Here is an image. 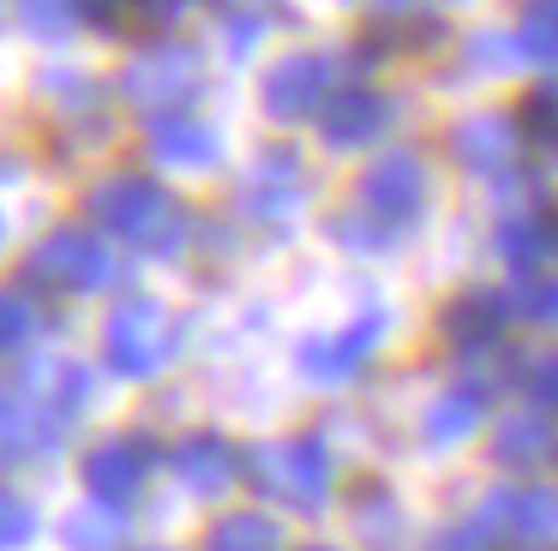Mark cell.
I'll list each match as a JSON object with an SVG mask.
<instances>
[{
  "mask_svg": "<svg viewBox=\"0 0 558 551\" xmlns=\"http://www.w3.org/2000/svg\"><path fill=\"white\" fill-rule=\"evenodd\" d=\"M330 102V60L325 54H289L265 72V114L294 126Z\"/></svg>",
  "mask_w": 558,
  "mask_h": 551,
  "instance_id": "obj_10",
  "label": "cell"
},
{
  "mask_svg": "<svg viewBox=\"0 0 558 551\" xmlns=\"http://www.w3.org/2000/svg\"><path fill=\"white\" fill-rule=\"evenodd\" d=\"M31 450H43L37 414H31V402H19V395L0 390V474H7V467H19Z\"/></svg>",
  "mask_w": 558,
  "mask_h": 551,
  "instance_id": "obj_21",
  "label": "cell"
},
{
  "mask_svg": "<svg viewBox=\"0 0 558 551\" xmlns=\"http://www.w3.org/2000/svg\"><path fill=\"white\" fill-rule=\"evenodd\" d=\"M37 330H43L37 299H31L25 287H0V359L19 354V347H25Z\"/></svg>",
  "mask_w": 558,
  "mask_h": 551,
  "instance_id": "obj_22",
  "label": "cell"
},
{
  "mask_svg": "<svg viewBox=\"0 0 558 551\" xmlns=\"http://www.w3.org/2000/svg\"><path fill=\"white\" fill-rule=\"evenodd\" d=\"M102 354L121 378H162V366L174 359V323L162 299H121L102 323Z\"/></svg>",
  "mask_w": 558,
  "mask_h": 551,
  "instance_id": "obj_3",
  "label": "cell"
},
{
  "mask_svg": "<svg viewBox=\"0 0 558 551\" xmlns=\"http://www.w3.org/2000/svg\"><path fill=\"white\" fill-rule=\"evenodd\" d=\"M85 216L97 222V234H114V240H126V246L150 252V258H162V252H174L186 240L181 198H174L169 186H157V180H145V174L97 180L90 198H85Z\"/></svg>",
  "mask_w": 558,
  "mask_h": 551,
  "instance_id": "obj_1",
  "label": "cell"
},
{
  "mask_svg": "<svg viewBox=\"0 0 558 551\" xmlns=\"http://www.w3.org/2000/svg\"><path fill=\"white\" fill-rule=\"evenodd\" d=\"M498 534H505V527H498V498H493V503H486V515L474 510V515H462L457 527H445L433 551H493Z\"/></svg>",
  "mask_w": 558,
  "mask_h": 551,
  "instance_id": "obj_24",
  "label": "cell"
},
{
  "mask_svg": "<svg viewBox=\"0 0 558 551\" xmlns=\"http://www.w3.org/2000/svg\"><path fill=\"white\" fill-rule=\"evenodd\" d=\"M378 342H385V311H366V318H354V323H337L330 335L301 342V371L313 383H349L354 371L373 359Z\"/></svg>",
  "mask_w": 558,
  "mask_h": 551,
  "instance_id": "obj_9",
  "label": "cell"
},
{
  "mask_svg": "<svg viewBox=\"0 0 558 551\" xmlns=\"http://www.w3.org/2000/svg\"><path fill=\"white\" fill-rule=\"evenodd\" d=\"M541 306H546V311H553V318H558V287H553V294H541Z\"/></svg>",
  "mask_w": 558,
  "mask_h": 551,
  "instance_id": "obj_31",
  "label": "cell"
},
{
  "mask_svg": "<svg viewBox=\"0 0 558 551\" xmlns=\"http://www.w3.org/2000/svg\"><path fill=\"white\" fill-rule=\"evenodd\" d=\"M25 276L54 287V294H102L121 270H114V252L102 246V234H90V228H54L49 240L31 246Z\"/></svg>",
  "mask_w": 558,
  "mask_h": 551,
  "instance_id": "obj_4",
  "label": "cell"
},
{
  "mask_svg": "<svg viewBox=\"0 0 558 551\" xmlns=\"http://www.w3.org/2000/svg\"><path fill=\"white\" fill-rule=\"evenodd\" d=\"M390 120V102L373 90V84H349L325 102V144L330 150H354V144L378 138Z\"/></svg>",
  "mask_w": 558,
  "mask_h": 551,
  "instance_id": "obj_11",
  "label": "cell"
},
{
  "mask_svg": "<svg viewBox=\"0 0 558 551\" xmlns=\"http://www.w3.org/2000/svg\"><path fill=\"white\" fill-rule=\"evenodd\" d=\"M61 539H66V551H121L126 546V515L114 510V503L90 498L61 522Z\"/></svg>",
  "mask_w": 558,
  "mask_h": 551,
  "instance_id": "obj_16",
  "label": "cell"
},
{
  "mask_svg": "<svg viewBox=\"0 0 558 551\" xmlns=\"http://www.w3.org/2000/svg\"><path fill=\"white\" fill-rule=\"evenodd\" d=\"M31 539H37V510H31L19 491L0 486V551H19V546H31Z\"/></svg>",
  "mask_w": 558,
  "mask_h": 551,
  "instance_id": "obj_26",
  "label": "cell"
},
{
  "mask_svg": "<svg viewBox=\"0 0 558 551\" xmlns=\"http://www.w3.org/2000/svg\"><path fill=\"white\" fill-rule=\"evenodd\" d=\"M85 19L102 24V30H133V19H126V0H85Z\"/></svg>",
  "mask_w": 558,
  "mask_h": 551,
  "instance_id": "obj_29",
  "label": "cell"
},
{
  "mask_svg": "<svg viewBox=\"0 0 558 551\" xmlns=\"http://www.w3.org/2000/svg\"><path fill=\"white\" fill-rule=\"evenodd\" d=\"M426 162L414 150H390V156H378L373 168H366V180H361V204L373 210V222H385V228H397V222H414V216L426 210Z\"/></svg>",
  "mask_w": 558,
  "mask_h": 551,
  "instance_id": "obj_7",
  "label": "cell"
},
{
  "mask_svg": "<svg viewBox=\"0 0 558 551\" xmlns=\"http://www.w3.org/2000/svg\"><path fill=\"white\" fill-rule=\"evenodd\" d=\"M169 467H174V479H181L186 498H205V503H210V498H229V491L241 486L246 455L234 450L222 431H193V438L174 443Z\"/></svg>",
  "mask_w": 558,
  "mask_h": 551,
  "instance_id": "obj_8",
  "label": "cell"
},
{
  "mask_svg": "<svg viewBox=\"0 0 558 551\" xmlns=\"http://www.w3.org/2000/svg\"><path fill=\"white\" fill-rule=\"evenodd\" d=\"M19 19H25L31 36H43V42H61V36L78 24V0H19Z\"/></svg>",
  "mask_w": 558,
  "mask_h": 551,
  "instance_id": "obj_25",
  "label": "cell"
},
{
  "mask_svg": "<svg viewBox=\"0 0 558 551\" xmlns=\"http://www.w3.org/2000/svg\"><path fill=\"white\" fill-rule=\"evenodd\" d=\"M493 455H498L505 467H546V462L558 455L553 419H541V414L505 419V426H498V438H493Z\"/></svg>",
  "mask_w": 558,
  "mask_h": 551,
  "instance_id": "obj_14",
  "label": "cell"
},
{
  "mask_svg": "<svg viewBox=\"0 0 558 551\" xmlns=\"http://www.w3.org/2000/svg\"><path fill=\"white\" fill-rule=\"evenodd\" d=\"M481 414H486V395L474 390V383H457V390H445L426 407V443H433V450H450V443H462L481 426Z\"/></svg>",
  "mask_w": 558,
  "mask_h": 551,
  "instance_id": "obj_15",
  "label": "cell"
},
{
  "mask_svg": "<svg viewBox=\"0 0 558 551\" xmlns=\"http://www.w3.org/2000/svg\"><path fill=\"white\" fill-rule=\"evenodd\" d=\"M517 120L505 114H469L457 132H450V150H457V162L469 168V174H505L510 156H517V138L522 132H510Z\"/></svg>",
  "mask_w": 558,
  "mask_h": 551,
  "instance_id": "obj_12",
  "label": "cell"
},
{
  "mask_svg": "<svg viewBox=\"0 0 558 551\" xmlns=\"http://www.w3.org/2000/svg\"><path fill=\"white\" fill-rule=\"evenodd\" d=\"M198 551H282V527L265 510H234L222 522H210Z\"/></svg>",
  "mask_w": 558,
  "mask_h": 551,
  "instance_id": "obj_17",
  "label": "cell"
},
{
  "mask_svg": "<svg viewBox=\"0 0 558 551\" xmlns=\"http://www.w3.org/2000/svg\"><path fill=\"white\" fill-rule=\"evenodd\" d=\"M517 126L529 132L534 144H546V150H558V78L534 84V90L522 96V108H517Z\"/></svg>",
  "mask_w": 558,
  "mask_h": 551,
  "instance_id": "obj_23",
  "label": "cell"
},
{
  "mask_svg": "<svg viewBox=\"0 0 558 551\" xmlns=\"http://www.w3.org/2000/svg\"><path fill=\"white\" fill-rule=\"evenodd\" d=\"M445 330H450V342H457V347H474V342L486 347V342H498V330H505V311H498L493 294H469L462 306H450Z\"/></svg>",
  "mask_w": 558,
  "mask_h": 551,
  "instance_id": "obj_20",
  "label": "cell"
},
{
  "mask_svg": "<svg viewBox=\"0 0 558 551\" xmlns=\"http://www.w3.org/2000/svg\"><path fill=\"white\" fill-rule=\"evenodd\" d=\"M186 7H193V0H126V19H133V30L162 36L186 19Z\"/></svg>",
  "mask_w": 558,
  "mask_h": 551,
  "instance_id": "obj_28",
  "label": "cell"
},
{
  "mask_svg": "<svg viewBox=\"0 0 558 551\" xmlns=\"http://www.w3.org/2000/svg\"><path fill=\"white\" fill-rule=\"evenodd\" d=\"M121 90H126V102H133L138 114L169 120L174 108H186V102H193V90H198V54H193V48H174V42L169 48H150L145 60L126 66Z\"/></svg>",
  "mask_w": 558,
  "mask_h": 551,
  "instance_id": "obj_5",
  "label": "cell"
},
{
  "mask_svg": "<svg viewBox=\"0 0 558 551\" xmlns=\"http://www.w3.org/2000/svg\"><path fill=\"white\" fill-rule=\"evenodd\" d=\"M517 54L534 66H558V0H529L517 19Z\"/></svg>",
  "mask_w": 558,
  "mask_h": 551,
  "instance_id": "obj_19",
  "label": "cell"
},
{
  "mask_svg": "<svg viewBox=\"0 0 558 551\" xmlns=\"http://www.w3.org/2000/svg\"><path fill=\"white\" fill-rule=\"evenodd\" d=\"M150 551H169V546H150Z\"/></svg>",
  "mask_w": 558,
  "mask_h": 551,
  "instance_id": "obj_34",
  "label": "cell"
},
{
  "mask_svg": "<svg viewBox=\"0 0 558 551\" xmlns=\"http://www.w3.org/2000/svg\"><path fill=\"white\" fill-rule=\"evenodd\" d=\"M426 7H433V0H378V19L402 24V19H421Z\"/></svg>",
  "mask_w": 558,
  "mask_h": 551,
  "instance_id": "obj_30",
  "label": "cell"
},
{
  "mask_svg": "<svg viewBox=\"0 0 558 551\" xmlns=\"http://www.w3.org/2000/svg\"><path fill=\"white\" fill-rule=\"evenodd\" d=\"M85 491L97 503H114V510H126V503L138 498V491L150 486V474H157V450H150L145 438H133V431H114V438H97L85 450Z\"/></svg>",
  "mask_w": 558,
  "mask_h": 551,
  "instance_id": "obj_6",
  "label": "cell"
},
{
  "mask_svg": "<svg viewBox=\"0 0 558 551\" xmlns=\"http://www.w3.org/2000/svg\"><path fill=\"white\" fill-rule=\"evenodd\" d=\"M498 246H505V258L517 264V270H534V264L546 258V246H553V240H546L541 222H510L505 234H498Z\"/></svg>",
  "mask_w": 558,
  "mask_h": 551,
  "instance_id": "obj_27",
  "label": "cell"
},
{
  "mask_svg": "<svg viewBox=\"0 0 558 551\" xmlns=\"http://www.w3.org/2000/svg\"><path fill=\"white\" fill-rule=\"evenodd\" d=\"M0 240H7V216H0Z\"/></svg>",
  "mask_w": 558,
  "mask_h": 551,
  "instance_id": "obj_33",
  "label": "cell"
},
{
  "mask_svg": "<svg viewBox=\"0 0 558 551\" xmlns=\"http://www.w3.org/2000/svg\"><path fill=\"white\" fill-rule=\"evenodd\" d=\"M157 156L174 168H217L222 162V138L210 126H186V120H162L157 126Z\"/></svg>",
  "mask_w": 558,
  "mask_h": 551,
  "instance_id": "obj_18",
  "label": "cell"
},
{
  "mask_svg": "<svg viewBox=\"0 0 558 551\" xmlns=\"http://www.w3.org/2000/svg\"><path fill=\"white\" fill-rule=\"evenodd\" d=\"M246 479L289 510H318L330 498V450L306 431L301 438H270L246 450Z\"/></svg>",
  "mask_w": 558,
  "mask_h": 551,
  "instance_id": "obj_2",
  "label": "cell"
},
{
  "mask_svg": "<svg viewBox=\"0 0 558 551\" xmlns=\"http://www.w3.org/2000/svg\"><path fill=\"white\" fill-rule=\"evenodd\" d=\"M306 551H337V546H306Z\"/></svg>",
  "mask_w": 558,
  "mask_h": 551,
  "instance_id": "obj_32",
  "label": "cell"
},
{
  "mask_svg": "<svg viewBox=\"0 0 558 551\" xmlns=\"http://www.w3.org/2000/svg\"><path fill=\"white\" fill-rule=\"evenodd\" d=\"M498 527H505L522 551H553L558 546V491L529 486V491L498 498Z\"/></svg>",
  "mask_w": 558,
  "mask_h": 551,
  "instance_id": "obj_13",
  "label": "cell"
}]
</instances>
